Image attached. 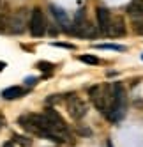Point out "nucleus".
Returning a JSON list of instances; mask_svg holds the SVG:
<instances>
[{
  "mask_svg": "<svg viewBox=\"0 0 143 147\" xmlns=\"http://www.w3.org/2000/svg\"><path fill=\"white\" fill-rule=\"evenodd\" d=\"M132 30L143 36V20H132Z\"/></svg>",
  "mask_w": 143,
  "mask_h": 147,
  "instance_id": "dca6fc26",
  "label": "nucleus"
},
{
  "mask_svg": "<svg viewBox=\"0 0 143 147\" xmlns=\"http://www.w3.org/2000/svg\"><path fill=\"white\" fill-rule=\"evenodd\" d=\"M62 99H64V96H60V94H53V96H49L46 101H48V105H55V103L62 101Z\"/></svg>",
  "mask_w": 143,
  "mask_h": 147,
  "instance_id": "f3484780",
  "label": "nucleus"
},
{
  "mask_svg": "<svg viewBox=\"0 0 143 147\" xmlns=\"http://www.w3.org/2000/svg\"><path fill=\"white\" fill-rule=\"evenodd\" d=\"M4 126H5V119L2 117V115H0V129H2V128H4Z\"/></svg>",
  "mask_w": 143,
  "mask_h": 147,
  "instance_id": "412c9836",
  "label": "nucleus"
},
{
  "mask_svg": "<svg viewBox=\"0 0 143 147\" xmlns=\"http://www.w3.org/2000/svg\"><path fill=\"white\" fill-rule=\"evenodd\" d=\"M67 110H69V115L73 119H81L87 113V105L81 101L80 98L71 96L69 98V103H67Z\"/></svg>",
  "mask_w": 143,
  "mask_h": 147,
  "instance_id": "39448f33",
  "label": "nucleus"
},
{
  "mask_svg": "<svg viewBox=\"0 0 143 147\" xmlns=\"http://www.w3.org/2000/svg\"><path fill=\"white\" fill-rule=\"evenodd\" d=\"M55 46H60V48H69V50H74L73 45H69V43H55Z\"/></svg>",
  "mask_w": 143,
  "mask_h": 147,
  "instance_id": "a211bd4d",
  "label": "nucleus"
},
{
  "mask_svg": "<svg viewBox=\"0 0 143 147\" xmlns=\"http://www.w3.org/2000/svg\"><path fill=\"white\" fill-rule=\"evenodd\" d=\"M113 103L108 107L106 110V117L111 122H118L124 119L126 110H127V96H126V89L122 87V83H115L113 85Z\"/></svg>",
  "mask_w": 143,
  "mask_h": 147,
  "instance_id": "f257e3e1",
  "label": "nucleus"
},
{
  "mask_svg": "<svg viewBox=\"0 0 143 147\" xmlns=\"http://www.w3.org/2000/svg\"><path fill=\"white\" fill-rule=\"evenodd\" d=\"M88 96L94 103V107L101 112H106L108 107L113 103V85H94L88 90Z\"/></svg>",
  "mask_w": 143,
  "mask_h": 147,
  "instance_id": "f03ea898",
  "label": "nucleus"
},
{
  "mask_svg": "<svg viewBox=\"0 0 143 147\" xmlns=\"http://www.w3.org/2000/svg\"><path fill=\"white\" fill-rule=\"evenodd\" d=\"M141 59H143V55H141Z\"/></svg>",
  "mask_w": 143,
  "mask_h": 147,
  "instance_id": "b1692460",
  "label": "nucleus"
},
{
  "mask_svg": "<svg viewBox=\"0 0 143 147\" xmlns=\"http://www.w3.org/2000/svg\"><path fill=\"white\" fill-rule=\"evenodd\" d=\"M106 34L110 37H120L126 34V25H124V18L122 16H111V22L108 25Z\"/></svg>",
  "mask_w": 143,
  "mask_h": 147,
  "instance_id": "423d86ee",
  "label": "nucleus"
},
{
  "mask_svg": "<svg viewBox=\"0 0 143 147\" xmlns=\"http://www.w3.org/2000/svg\"><path fill=\"white\" fill-rule=\"evenodd\" d=\"M4 147H14V142H5Z\"/></svg>",
  "mask_w": 143,
  "mask_h": 147,
  "instance_id": "4be33fe9",
  "label": "nucleus"
},
{
  "mask_svg": "<svg viewBox=\"0 0 143 147\" xmlns=\"http://www.w3.org/2000/svg\"><path fill=\"white\" fill-rule=\"evenodd\" d=\"M13 142H14V144H19V145H23V147H30V145H32V140L25 138V136H19V135H14V136H13Z\"/></svg>",
  "mask_w": 143,
  "mask_h": 147,
  "instance_id": "f8f14e48",
  "label": "nucleus"
},
{
  "mask_svg": "<svg viewBox=\"0 0 143 147\" xmlns=\"http://www.w3.org/2000/svg\"><path fill=\"white\" fill-rule=\"evenodd\" d=\"M81 62H85V64H99V59L97 57H94V55H81V57H78Z\"/></svg>",
  "mask_w": 143,
  "mask_h": 147,
  "instance_id": "4468645a",
  "label": "nucleus"
},
{
  "mask_svg": "<svg viewBox=\"0 0 143 147\" xmlns=\"http://www.w3.org/2000/svg\"><path fill=\"white\" fill-rule=\"evenodd\" d=\"M28 28H30V34L34 37H41L44 36L46 32V20H44V14L39 7L32 9V14L28 18Z\"/></svg>",
  "mask_w": 143,
  "mask_h": 147,
  "instance_id": "7ed1b4c3",
  "label": "nucleus"
},
{
  "mask_svg": "<svg viewBox=\"0 0 143 147\" xmlns=\"http://www.w3.org/2000/svg\"><path fill=\"white\" fill-rule=\"evenodd\" d=\"M37 67H39L41 71H44V73H49L55 66L51 64V62H44V60H41V62H37Z\"/></svg>",
  "mask_w": 143,
  "mask_h": 147,
  "instance_id": "2eb2a0df",
  "label": "nucleus"
},
{
  "mask_svg": "<svg viewBox=\"0 0 143 147\" xmlns=\"http://www.w3.org/2000/svg\"><path fill=\"white\" fill-rule=\"evenodd\" d=\"M78 133H81V135H90V129H87V128H78Z\"/></svg>",
  "mask_w": 143,
  "mask_h": 147,
  "instance_id": "aec40b11",
  "label": "nucleus"
},
{
  "mask_svg": "<svg viewBox=\"0 0 143 147\" xmlns=\"http://www.w3.org/2000/svg\"><path fill=\"white\" fill-rule=\"evenodd\" d=\"M96 48H99V50H115V51H124V50H126L124 46H120V45H111V43H108V45H96Z\"/></svg>",
  "mask_w": 143,
  "mask_h": 147,
  "instance_id": "ddd939ff",
  "label": "nucleus"
},
{
  "mask_svg": "<svg viewBox=\"0 0 143 147\" xmlns=\"http://www.w3.org/2000/svg\"><path fill=\"white\" fill-rule=\"evenodd\" d=\"M127 13L132 20H143V0H132V4L127 7Z\"/></svg>",
  "mask_w": 143,
  "mask_h": 147,
  "instance_id": "9d476101",
  "label": "nucleus"
},
{
  "mask_svg": "<svg viewBox=\"0 0 143 147\" xmlns=\"http://www.w3.org/2000/svg\"><path fill=\"white\" fill-rule=\"evenodd\" d=\"M97 25H99V30L101 32H104L106 34V30H108V25L111 22V14L106 7H97Z\"/></svg>",
  "mask_w": 143,
  "mask_h": 147,
  "instance_id": "6e6552de",
  "label": "nucleus"
},
{
  "mask_svg": "<svg viewBox=\"0 0 143 147\" xmlns=\"http://www.w3.org/2000/svg\"><path fill=\"white\" fill-rule=\"evenodd\" d=\"M44 115L51 121V124L55 126L57 129H60V131H67V128H65V122H64V119L60 117V115L57 113V110H53L51 107H48L46 110H44Z\"/></svg>",
  "mask_w": 143,
  "mask_h": 147,
  "instance_id": "1a4fd4ad",
  "label": "nucleus"
},
{
  "mask_svg": "<svg viewBox=\"0 0 143 147\" xmlns=\"http://www.w3.org/2000/svg\"><path fill=\"white\" fill-rule=\"evenodd\" d=\"M4 67H5V62H0V71H4Z\"/></svg>",
  "mask_w": 143,
  "mask_h": 147,
  "instance_id": "5701e85b",
  "label": "nucleus"
},
{
  "mask_svg": "<svg viewBox=\"0 0 143 147\" xmlns=\"http://www.w3.org/2000/svg\"><path fill=\"white\" fill-rule=\"evenodd\" d=\"M25 94V90L21 87H18V85H13V87H7L4 92H2V98L4 99H18V98H21Z\"/></svg>",
  "mask_w": 143,
  "mask_h": 147,
  "instance_id": "9b49d317",
  "label": "nucleus"
},
{
  "mask_svg": "<svg viewBox=\"0 0 143 147\" xmlns=\"http://www.w3.org/2000/svg\"><path fill=\"white\" fill-rule=\"evenodd\" d=\"M25 20H27V11L25 9H19L16 14L11 16V20L7 22V28L14 34H21L25 28Z\"/></svg>",
  "mask_w": 143,
  "mask_h": 147,
  "instance_id": "20e7f679",
  "label": "nucleus"
},
{
  "mask_svg": "<svg viewBox=\"0 0 143 147\" xmlns=\"http://www.w3.org/2000/svg\"><path fill=\"white\" fill-rule=\"evenodd\" d=\"M35 82H37V80H35V78H32V76H28V78L25 80V83H27V85H34Z\"/></svg>",
  "mask_w": 143,
  "mask_h": 147,
  "instance_id": "6ab92c4d",
  "label": "nucleus"
},
{
  "mask_svg": "<svg viewBox=\"0 0 143 147\" xmlns=\"http://www.w3.org/2000/svg\"><path fill=\"white\" fill-rule=\"evenodd\" d=\"M49 11H51V14L55 16L58 25L62 27V30H65V32H73V23L69 22V16H67V13L64 11V9H60L57 5H51V7H49Z\"/></svg>",
  "mask_w": 143,
  "mask_h": 147,
  "instance_id": "0eeeda50",
  "label": "nucleus"
}]
</instances>
